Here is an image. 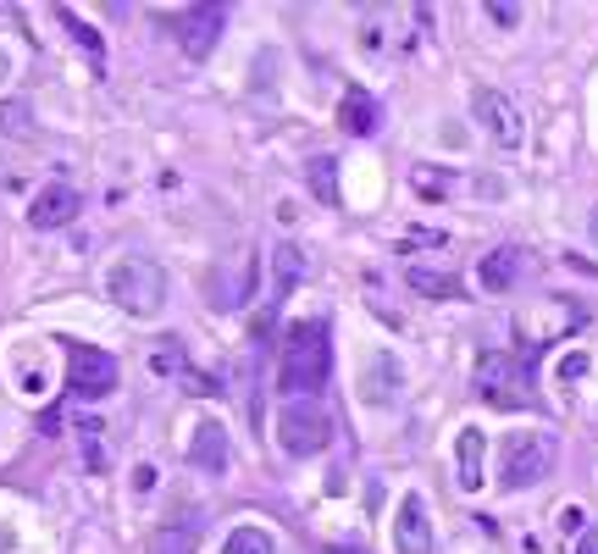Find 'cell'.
Instances as JSON below:
<instances>
[{"label":"cell","mask_w":598,"mask_h":554,"mask_svg":"<svg viewBox=\"0 0 598 554\" xmlns=\"http://www.w3.org/2000/svg\"><path fill=\"white\" fill-rule=\"evenodd\" d=\"M333 377V338H327L322 322H294L283 338V366H277V383L283 394L305 399Z\"/></svg>","instance_id":"6da1fadb"},{"label":"cell","mask_w":598,"mask_h":554,"mask_svg":"<svg viewBox=\"0 0 598 554\" xmlns=\"http://www.w3.org/2000/svg\"><path fill=\"white\" fill-rule=\"evenodd\" d=\"M106 294L117 311L150 322V316H161V305H167V272H161L156 261H144V255H122L106 272Z\"/></svg>","instance_id":"7a4b0ae2"},{"label":"cell","mask_w":598,"mask_h":554,"mask_svg":"<svg viewBox=\"0 0 598 554\" xmlns=\"http://www.w3.org/2000/svg\"><path fill=\"white\" fill-rule=\"evenodd\" d=\"M554 466V438L549 433H515L499 449V488L504 494H521V488H538Z\"/></svg>","instance_id":"3957f363"},{"label":"cell","mask_w":598,"mask_h":554,"mask_svg":"<svg viewBox=\"0 0 598 554\" xmlns=\"http://www.w3.org/2000/svg\"><path fill=\"white\" fill-rule=\"evenodd\" d=\"M477 394L493 410H527L532 405V366L504 350H488L477 361Z\"/></svg>","instance_id":"277c9868"},{"label":"cell","mask_w":598,"mask_h":554,"mask_svg":"<svg viewBox=\"0 0 598 554\" xmlns=\"http://www.w3.org/2000/svg\"><path fill=\"white\" fill-rule=\"evenodd\" d=\"M277 444L294 460L322 455V449L333 444V416H327L322 405H311V399H288L283 416H277Z\"/></svg>","instance_id":"5b68a950"},{"label":"cell","mask_w":598,"mask_h":554,"mask_svg":"<svg viewBox=\"0 0 598 554\" xmlns=\"http://www.w3.org/2000/svg\"><path fill=\"white\" fill-rule=\"evenodd\" d=\"M471 117L488 128V139L499 150H521V145H527V117H521V106H515L504 89H471Z\"/></svg>","instance_id":"8992f818"},{"label":"cell","mask_w":598,"mask_h":554,"mask_svg":"<svg viewBox=\"0 0 598 554\" xmlns=\"http://www.w3.org/2000/svg\"><path fill=\"white\" fill-rule=\"evenodd\" d=\"M117 355H106V350H89V344H72V355H67V388L78 399H106L111 388H117Z\"/></svg>","instance_id":"52a82bcc"},{"label":"cell","mask_w":598,"mask_h":554,"mask_svg":"<svg viewBox=\"0 0 598 554\" xmlns=\"http://www.w3.org/2000/svg\"><path fill=\"white\" fill-rule=\"evenodd\" d=\"M399 394H405V372H399V361L394 355H371L366 366H360V399H366L371 410H388V405H399Z\"/></svg>","instance_id":"ba28073f"},{"label":"cell","mask_w":598,"mask_h":554,"mask_svg":"<svg viewBox=\"0 0 598 554\" xmlns=\"http://www.w3.org/2000/svg\"><path fill=\"white\" fill-rule=\"evenodd\" d=\"M394 549L399 554H432V516H427V499L405 494L394 510Z\"/></svg>","instance_id":"9c48e42d"},{"label":"cell","mask_w":598,"mask_h":554,"mask_svg":"<svg viewBox=\"0 0 598 554\" xmlns=\"http://www.w3.org/2000/svg\"><path fill=\"white\" fill-rule=\"evenodd\" d=\"M72 217H78V189H72V183H45V189L34 194V205H28V222H34L39 233L67 228Z\"/></svg>","instance_id":"30bf717a"},{"label":"cell","mask_w":598,"mask_h":554,"mask_svg":"<svg viewBox=\"0 0 598 554\" xmlns=\"http://www.w3.org/2000/svg\"><path fill=\"white\" fill-rule=\"evenodd\" d=\"M178 39H183V50H189L194 61L211 56L216 39H222V6H189V12L178 17Z\"/></svg>","instance_id":"8fae6325"},{"label":"cell","mask_w":598,"mask_h":554,"mask_svg":"<svg viewBox=\"0 0 598 554\" xmlns=\"http://www.w3.org/2000/svg\"><path fill=\"white\" fill-rule=\"evenodd\" d=\"M189 466L205 471V477H222V471H228V427H222V422H200V427H194Z\"/></svg>","instance_id":"7c38bea8"},{"label":"cell","mask_w":598,"mask_h":554,"mask_svg":"<svg viewBox=\"0 0 598 554\" xmlns=\"http://www.w3.org/2000/svg\"><path fill=\"white\" fill-rule=\"evenodd\" d=\"M377 122H383V111H377V100H371L366 84H349L344 95H338V128L344 133L366 139V133H377Z\"/></svg>","instance_id":"4fadbf2b"},{"label":"cell","mask_w":598,"mask_h":554,"mask_svg":"<svg viewBox=\"0 0 598 554\" xmlns=\"http://www.w3.org/2000/svg\"><path fill=\"white\" fill-rule=\"evenodd\" d=\"M482 466H488V433L482 427H460L455 438V477L466 494H477L482 488Z\"/></svg>","instance_id":"5bb4252c"},{"label":"cell","mask_w":598,"mask_h":554,"mask_svg":"<svg viewBox=\"0 0 598 554\" xmlns=\"http://www.w3.org/2000/svg\"><path fill=\"white\" fill-rule=\"evenodd\" d=\"M405 283H410L416 294H427V300H460V294H466V283H460L455 272L427 266V261H410V266H405Z\"/></svg>","instance_id":"9a60e30c"},{"label":"cell","mask_w":598,"mask_h":554,"mask_svg":"<svg viewBox=\"0 0 598 554\" xmlns=\"http://www.w3.org/2000/svg\"><path fill=\"white\" fill-rule=\"evenodd\" d=\"M200 549V521L194 516H178L167 527H156V538L144 543V554H194Z\"/></svg>","instance_id":"2e32d148"},{"label":"cell","mask_w":598,"mask_h":554,"mask_svg":"<svg viewBox=\"0 0 598 554\" xmlns=\"http://www.w3.org/2000/svg\"><path fill=\"white\" fill-rule=\"evenodd\" d=\"M515 272H521V250H510V244H499V250L488 255V261H482V289H493V294H504L515 283Z\"/></svg>","instance_id":"e0dca14e"},{"label":"cell","mask_w":598,"mask_h":554,"mask_svg":"<svg viewBox=\"0 0 598 554\" xmlns=\"http://www.w3.org/2000/svg\"><path fill=\"white\" fill-rule=\"evenodd\" d=\"M222 554H277V543H272V532H266V527L244 521V527H233V532H228Z\"/></svg>","instance_id":"ac0fdd59"},{"label":"cell","mask_w":598,"mask_h":554,"mask_svg":"<svg viewBox=\"0 0 598 554\" xmlns=\"http://www.w3.org/2000/svg\"><path fill=\"white\" fill-rule=\"evenodd\" d=\"M272 272H277V300H283L299 277H305V255H299V244H277V250H272Z\"/></svg>","instance_id":"d6986e66"},{"label":"cell","mask_w":598,"mask_h":554,"mask_svg":"<svg viewBox=\"0 0 598 554\" xmlns=\"http://www.w3.org/2000/svg\"><path fill=\"white\" fill-rule=\"evenodd\" d=\"M150 372H161V377H189V355H183L178 338H167V344H156V350H150Z\"/></svg>","instance_id":"ffe728a7"},{"label":"cell","mask_w":598,"mask_h":554,"mask_svg":"<svg viewBox=\"0 0 598 554\" xmlns=\"http://www.w3.org/2000/svg\"><path fill=\"white\" fill-rule=\"evenodd\" d=\"M311 189H316V200H322V205H338V167H333V156L311 161Z\"/></svg>","instance_id":"44dd1931"},{"label":"cell","mask_w":598,"mask_h":554,"mask_svg":"<svg viewBox=\"0 0 598 554\" xmlns=\"http://www.w3.org/2000/svg\"><path fill=\"white\" fill-rule=\"evenodd\" d=\"M360 45L383 50V12H377V6H366V12H360Z\"/></svg>","instance_id":"7402d4cb"},{"label":"cell","mask_w":598,"mask_h":554,"mask_svg":"<svg viewBox=\"0 0 598 554\" xmlns=\"http://www.w3.org/2000/svg\"><path fill=\"white\" fill-rule=\"evenodd\" d=\"M56 17H61V23H67V28H72V39H78V45H84V50H89V56H100V34H95V28H89V23H78V17H72V12H67V6H61V12H56Z\"/></svg>","instance_id":"603a6c76"},{"label":"cell","mask_w":598,"mask_h":554,"mask_svg":"<svg viewBox=\"0 0 598 554\" xmlns=\"http://www.w3.org/2000/svg\"><path fill=\"white\" fill-rule=\"evenodd\" d=\"M576 377H587V355H582V350L560 361V383H576Z\"/></svg>","instance_id":"cb8c5ba5"},{"label":"cell","mask_w":598,"mask_h":554,"mask_svg":"<svg viewBox=\"0 0 598 554\" xmlns=\"http://www.w3.org/2000/svg\"><path fill=\"white\" fill-rule=\"evenodd\" d=\"M488 17L499 28H521V6H488Z\"/></svg>","instance_id":"d4e9b609"},{"label":"cell","mask_w":598,"mask_h":554,"mask_svg":"<svg viewBox=\"0 0 598 554\" xmlns=\"http://www.w3.org/2000/svg\"><path fill=\"white\" fill-rule=\"evenodd\" d=\"M0 122H6V133H28V128H23V122H28L23 106H6V111H0Z\"/></svg>","instance_id":"484cf974"},{"label":"cell","mask_w":598,"mask_h":554,"mask_svg":"<svg viewBox=\"0 0 598 554\" xmlns=\"http://www.w3.org/2000/svg\"><path fill=\"white\" fill-rule=\"evenodd\" d=\"M156 488V466H139L133 471V494H150Z\"/></svg>","instance_id":"4316f807"},{"label":"cell","mask_w":598,"mask_h":554,"mask_svg":"<svg viewBox=\"0 0 598 554\" xmlns=\"http://www.w3.org/2000/svg\"><path fill=\"white\" fill-rule=\"evenodd\" d=\"M576 554H598V527L582 532V543H576Z\"/></svg>","instance_id":"83f0119b"},{"label":"cell","mask_w":598,"mask_h":554,"mask_svg":"<svg viewBox=\"0 0 598 554\" xmlns=\"http://www.w3.org/2000/svg\"><path fill=\"white\" fill-rule=\"evenodd\" d=\"M0 84H12V56L0 50Z\"/></svg>","instance_id":"f1b7e54d"}]
</instances>
